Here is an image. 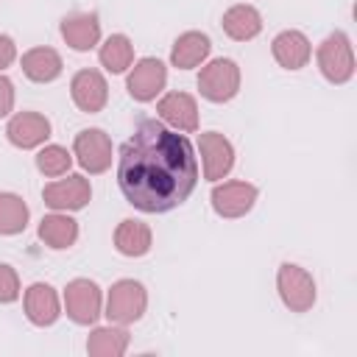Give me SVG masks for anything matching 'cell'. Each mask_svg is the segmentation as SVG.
I'll return each instance as SVG.
<instances>
[{"mask_svg":"<svg viewBox=\"0 0 357 357\" xmlns=\"http://www.w3.org/2000/svg\"><path fill=\"white\" fill-rule=\"evenodd\" d=\"M195 181L198 165L190 139L159 120H139L120 148L117 184L126 201L142 212H170L190 198Z\"/></svg>","mask_w":357,"mask_h":357,"instance_id":"cell-1","label":"cell"},{"mask_svg":"<svg viewBox=\"0 0 357 357\" xmlns=\"http://www.w3.org/2000/svg\"><path fill=\"white\" fill-rule=\"evenodd\" d=\"M318 67L332 84H346L354 75V53L346 33L335 31L324 39V45L318 47Z\"/></svg>","mask_w":357,"mask_h":357,"instance_id":"cell-2","label":"cell"},{"mask_svg":"<svg viewBox=\"0 0 357 357\" xmlns=\"http://www.w3.org/2000/svg\"><path fill=\"white\" fill-rule=\"evenodd\" d=\"M198 89L206 100L212 103H223V100H231L240 89V70L231 59H215L209 61L201 75H198Z\"/></svg>","mask_w":357,"mask_h":357,"instance_id":"cell-3","label":"cell"},{"mask_svg":"<svg viewBox=\"0 0 357 357\" xmlns=\"http://www.w3.org/2000/svg\"><path fill=\"white\" fill-rule=\"evenodd\" d=\"M148 304L145 287L134 279H120L117 284H112L109 290V304H106V315L114 324H134L142 318Z\"/></svg>","mask_w":357,"mask_h":357,"instance_id":"cell-4","label":"cell"},{"mask_svg":"<svg viewBox=\"0 0 357 357\" xmlns=\"http://www.w3.org/2000/svg\"><path fill=\"white\" fill-rule=\"evenodd\" d=\"M276 284H279L282 301L293 312H307L315 304V282H312V276L304 268L284 262L279 268V273H276Z\"/></svg>","mask_w":357,"mask_h":357,"instance_id":"cell-5","label":"cell"},{"mask_svg":"<svg viewBox=\"0 0 357 357\" xmlns=\"http://www.w3.org/2000/svg\"><path fill=\"white\" fill-rule=\"evenodd\" d=\"M64 307L75 324H95L100 315V287L89 279H73L64 290Z\"/></svg>","mask_w":357,"mask_h":357,"instance_id":"cell-6","label":"cell"},{"mask_svg":"<svg viewBox=\"0 0 357 357\" xmlns=\"http://www.w3.org/2000/svg\"><path fill=\"white\" fill-rule=\"evenodd\" d=\"M75 156L84 170L103 173L112 165V142L100 128H86L75 137Z\"/></svg>","mask_w":357,"mask_h":357,"instance_id":"cell-7","label":"cell"},{"mask_svg":"<svg viewBox=\"0 0 357 357\" xmlns=\"http://www.w3.org/2000/svg\"><path fill=\"white\" fill-rule=\"evenodd\" d=\"M257 201V187L245 181H229L212 190V206L220 218H240Z\"/></svg>","mask_w":357,"mask_h":357,"instance_id":"cell-8","label":"cell"},{"mask_svg":"<svg viewBox=\"0 0 357 357\" xmlns=\"http://www.w3.org/2000/svg\"><path fill=\"white\" fill-rule=\"evenodd\" d=\"M165 81H167V70L159 59H142L134 73L128 75V92L134 100H153L162 89H165Z\"/></svg>","mask_w":357,"mask_h":357,"instance_id":"cell-9","label":"cell"},{"mask_svg":"<svg viewBox=\"0 0 357 357\" xmlns=\"http://www.w3.org/2000/svg\"><path fill=\"white\" fill-rule=\"evenodd\" d=\"M70 89H73V100H75V106L81 112L95 114V112H100L106 106L109 86H106V81H103V75L98 70H81V73H75Z\"/></svg>","mask_w":357,"mask_h":357,"instance_id":"cell-10","label":"cell"},{"mask_svg":"<svg viewBox=\"0 0 357 357\" xmlns=\"http://www.w3.org/2000/svg\"><path fill=\"white\" fill-rule=\"evenodd\" d=\"M201 156H204V173H206L209 181L223 178L231 170V165H234L231 142L223 134H218V131L201 134Z\"/></svg>","mask_w":357,"mask_h":357,"instance_id":"cell-11","label":"cell"},{"mask_svg":"<svg viewBox=\"0 0 357 357\" xmlns=\"http://www.w3.org/2000/svg\"><path fill=\"white\" fill-rule=\"evenodd\" d=\"M42 195H45V204L53 209H81V206H86L92 190L84 176H70L64 181L47 184Z\"/></svg>","mask_w":357,"mask_h":357,"instance_id":"cell-12","label":"cell"},{"mask_svg":"<svg viewBox=\"0 0 357 357\" xmlns=\"http://www.w3.org/2000/svg\"><path fill=\"white\" fill-rule=\"evenodd\" d=\"M156 112H159L162 120H167L178 131H195L198 128V106H195V98L187 95V92H170V95H165L159 100Z\"/></svg>","mask_w":357,"mask_h":357,"instance_id":"cell-13","label":"cell"},{"mask_svg":"<svg viewBox=\"0 0 357 357\" xmlns=\"http://www.w3.org/2000/svg\"><path fill=\"white\" fill-rule=\"evenodd\" d=\"M6 134H8L11 145H17V148H36L39 142H45L50 137V123H47V117H42L36 112H22V114L11 117Z\"/></svg>","mask_w":357,"mask_h":357,"instance_id":"cell-14","label":"cell"},{"mask_svg":"<svg viewBox=\"0 0 357 357\" xmlns=\"http://www.w3.org/2000/svg\"><path fill=\"white\" fill-rule=\"evenodd\" d=\"M25 312L31 318V324L36 326H50L59 318V296L50 284H31L25 290Z\"/></svg>","mask_w":357,"mask_h":357,"instance_id":"cell-15","label":"cell"},{"mask_svg":"<svg viewBox=\"0 0 357 357\" xmlns=\"http://www.w3.org/2000/svg\"><path fill=\"white\" fill-rule=\"evenodd\" d=\"M273 59L284 67V70H298L310 61V42L304 33L298 31H282L273 39Z\"/></svg>","mask_w":357,"mask_h":357,"instance_id":"cell-16","label":"cell"},{"mask_svg":"<svg viewBox=\"0 0 357 357\" xmlns=\"http://www.w3.org/2000/svg\"><path fill=\"white\" fill-rule=\"evenodd\" d=\"M209 36L201 33V31H187L176 39L173 50H170V61L178 67V70H190L195 64H201L206 56H209Z\"/></svg>","mask_w":357,"mask_h":357,"instance_id":"cell-17","label":"cell"},{"mask_svg":"<svg viewBox=\"0 0 357 357\" xmlns=\"http://www.w3.org/2000/svg\"><path fill=\"white\" fill-rule=\"evenodd\" d=\"M61 36L73 50H89L100 39V22L95 14H78L61 22Z\"/></svg>","mask_w":357,"mask_h":357,"instance_id":"cell-18","label":"cell"},{"mask_svg":"<svg viewBox=\"0 0 357 357\" xmlns=\"http://www.w3.org/2000/svg\"><path fill=\"white\" fill-rule=\"evenodd\" d=\"M22 73L36 81V84H47L53 78H59L61 73V56L53 47H33L22 56Z\"/></svg>","mask_w":357,"mask_h":357,"instance_id":"cell-19","label":"cell"},{"mask_svg":"<svg viewBox=\"0 0 357 357\" xmlns=\"http://www.w3.org/2000/svg\"><path fill=\"white\" fill-rule=\"evenodd\" d=\"M223 31L237 42L254 39L262 31V17L254 6H231L223 14Z\"/></svg>","mask_w":357,"mask_h":357,"instance_id":"cell-20","label":"cell"},{"mask_svg":"<svg viewBox=\"0 0 357 357\" xmlns=\"http://www.w3.org/2000/svg\"><path fill=\"white\" fill-rule=\"evenodd\" d=\"M114 245L126 257H142L151 248V229L139 220H123L114 231Z\"/></svg>","mask_w":357,"mask_h":357,"instance_id":"cell-21","label":"cell"},{"mask_svg":"<svg viewBox=\"0 0 357 357\" xmlns=\"http://www.w3.org/2000/svg\"><path fill=\"white\" fill-rule=\"evenodd\" d=\"M39 237L50 248H70L78 237V223L67 215H47L39 223Z\"/></svg>","mask_w":357,"mask_h":357,"instance_id":"cell-22","label":"cell"},{"mask_svg":"<svg viewBox=\"0 0 357 357\" xmlns=\"http://www.w3.org/2000/svg\"><path fill=\"white\" fill-rule=\"evenodd\" d=\"M126 346H128V332L112 329V326L95 329L86 340V351L92 357H120L126 351Z\"/></svg>","mask_w":357,"mask_h":357,"instance_id":"cell-23","label":"cell"},{"mask_svg":"<svg viewBox=\"0 0 357 357\" xmlns=\"http://www.w3.org/2000/svg\"><path fill=\"white\" fill-rule=\"evenodd\" d=\"M28 223V206L14 192H0V234H17Z\"/></svg>","mask_w":357,"mask_h":357,"instance_id":"cell-24","label":"cell"},{"mask_svg":"<svg viewBox=\"0 0 357 357\" xmlns=\"http://www.w3.org/2000/svg\"><path fill=\"white\" fill-rule=\"evenodd\" d=\"M134 59V50H131V42L128 36L123 33H114L106 39V45L100 47V64L109 70V73H123Z\"/></svg>","mask_w":357,"mask_h":357,"instance_id":"cell-25","label":"cell"},{"mask_svg":"<svg viewBox=\"0 0 357 357\" xmlns=\"http://www.w3.org/2000/svg\"><path fill=\"white\" fill-rule=\"evenodd\" d=\"M70 165H73V156L61 145H47L36 153V167L45 176H61V173L70 170Z\"/></svg>","mask_w":357,"mask_h":357,"instance_id":"cell-26","label":"cell"},{"mask_svg":"<svg viewBox=\"0 0 357 357\" xmlns=\"http://www.w3.org/2000/svg\"><path fill=\"white\" fill-rule=\"evenodd\" d=\"M20 296V279L14 273L11 265H3L0 262V304H8Z\"/></svg>","mask_w":357,"mask_h":357,"instance_id":"cell-27","label":"cell"},{"mask_svg":"<svg viewBox=\"0 0 357 357\" xmlns=\"http://www.w3.org/2000/svg\"><path fill=\"white\" fill-rule=\"evenodd\" d=\"M11 106H14V86L8 78L0 75V117H6L11 112Z\"/></svg>","mask_w":357,"mask_h":357,"instance_id":"cell-28","label":"cell"},{"mask_svg":"<svg viewBox=\"0 0 357 357\" xmlns=\"http://www.w3.org/2000/svg\"><path fill=\"white\" fill-rule=\"evenodd\" d=\"M14 53H17V50H14V42H11L8 36H0V70L14 61Z\"/></svg>","mask_w":357,"mask_h":357,"instance_id":"cell-29","label":"cell"}]
</instances>
